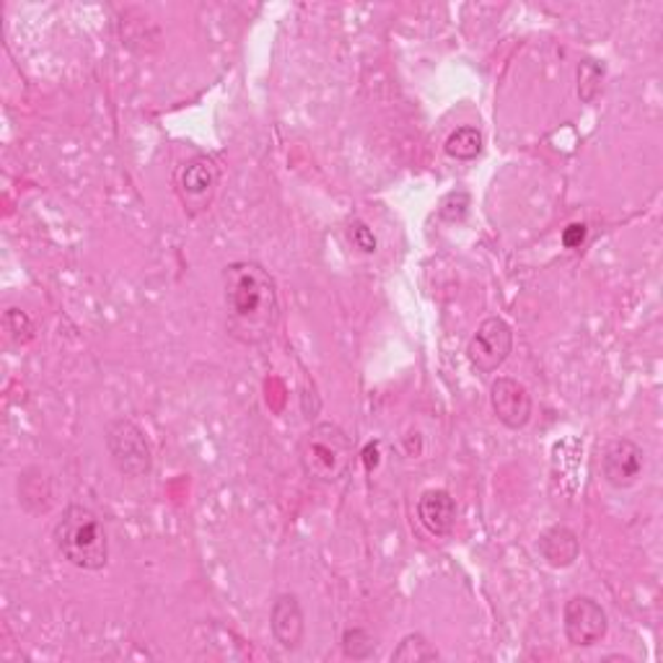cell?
<instances>
[{"mask_svg": "<svg viewBox=\"0 0 663 663\" xmlns=\"http://www.w3.org/2000/svg\"><path fill=\"white\" fill-rule=\"evenodd\" d=\"M223 312L228 335L242 345H265L280 327V293L275 277L254 259H236L223 267Z\"/></svg>", "mask_w": 663, "mask_h": 663, "instance_id": "6da1fadb", "label": "cell"}, {"mask_svg": "<svg viewBox=\"0 0 663 663\" xmlns=\"http://www.w3.org/2000/svg\"><path fill=\"white\" fill-rule=\"evenodd\" d=\"M52 539L60 558L79 570H104L110 562V539L104 523L86 506L71 503L55 521Z\"/></svg>", "mask_w": 663, "mask_h": 663, "instance_id": "7a4b0ae2", "label": "cell"}, {"mask_svg": "<svg viewBox=\"0 0 663 663\" xmlns=\"http://www.w3.org/2000/svg\"><path fill=\"white\" fill-rule=\"evenodd\" d=\"M298 461L308 480L340 482L353 465V438L337 422H316L300 438Z\"/></svg>", "mask_w": 663, "mask_h": 663, "instance_id": "3957f363", "label": "cell"}, {"mask_svg": "<svg viewBox=\"0 0 663 663\" xmlns=\"http://www.w3.org/2000/svg\"><path fill=\"white\" fill-rule=\"evenodd\" d=\"M221 187V166L218 161L207 153H197L187 161H182L174 172V192L180 197L184 213L197 218L211 211L215 195Z\"/></svg>", "mask_w": 663, "mask_h": 663, "instance_id": "277c9868", "label": "cell"}, {"mask_svg": "<svg viewBox=\"0 0 663 663\" xmlns=\"http://www.w3.org/2000/svg\"><path fill=\"white\" fill-rule=\"evenodd\" d=\"M106 453H110L114 469L130 480H141L153 472V451L149 438L133 420L118 418L104 430Z\"/></svg>", "mask_w": 663, "mask_h": 663, "instance_id": "5b68a950", "label": "cell"}, {"mask_svg": "<svg viewBox=\"0 0 663 663\" xmlns=\"http://www.w3.org/2000/svg\"><path fill=\"white\" fill-rule=\"evenodd\" d=\"M513 353V329L500 316H488L467 345V360L477 374L490 376L506 364Z\"/></svg>", "mask_w": 663, "mask_h": 663, "instance_id": "8992f818", "label": "cell"}, {"mask_svg": "<svg viewBox=\"0 0 663 663\" xmlns=\"http://www.w3.org/2000/svg\"><path fill=\"white\" fill-rule=\"evenodd\" d=\"M562 630L570 645L593 647L606 638L609 616L596 599L573 596L562 609Z\"/></svg>", "mask_w": 663, "mask_h": 663, "instance_id": "52a82bcc", "label": "cell"}, {"mask_svg": "<svg viewBox=\"0 0 663 663\" xmlns=\"http://www.w3.org/2000/svg\"><path fill=\"white\" fill-rule=\"evenodd\" d=\"M490 405L496 418L511 430L527 428L531 412H534V402H531L529 389L523 387L519 379H511V376H498V379L492 381Z\"/></svg>", "mask_w": 663, "mask_h": 663, "instance_id": "ba28073f", "label": "cell"}, {"mask_svg": "<svg viewBox=\"0 0 663 663\" xmlns=\"http://www.w3.org/2000/svg\"><path fill=\"white\" fill-rule=\"evenodd\" d=\"M643 467L645 453L630 438H616V441L606 443L604 453H601V475L614 490L632 488L643 475Z\"/></svg>", "mask_w": 663, "mask_h": 663, "instance_id": "9c48e42d", "label": "cell"}, {"mask_svg": "<svg viewBox=\"0 0 663 663\" xmlns=\"http://www.w3.org/2000/svg\"><path fill=\"white\" fill-rule=\"evenodd\" d=\"M269 632L283 651L296 653L306 638V616L296 593H277L269 606Z\"/></svg>", "mask_w": 663, "mask_h": 663, "instance_id": "30bf717a", "label": "cell"}, {"mask_svg": "<svg viewBox=\"0 0 663 663\" xmlns=\"http://www.w3.org/2000/svg\"><path fill=\"white\" fill-rule=\"evenodd\" d=\"M418 519L434 537H449L457 527V500L449 490H426L418 500Z\"/></svg>", "mask_w": 663, "mask_h": 663, "instance_id": "8fae6325", "label": "cell"}, {"mask_svg": "<svg viewBox=\"0 0 663 663\" xmlns=\"http://www.w3.org/2000/svg\"><path fill=\"white\" fill-rule=\"evenodd\" d=\"M537 547L547 565L552 568H570L578 560V554H581V542H578L575 531L562 527V523L542 531Z\"/></svg>", "mask_w": 663, "mask_h": 663, "instance_id": "7c38bea8", "label": "cell"}, {"mask_svg": "<svg viewBox=\"0 0 663 663\" xmlns=\"http://www.w3.org/2000/svg\"><path fill=\"white\" fill-rule=\"evenodd\" d=\"M484 149V137L477 128H459L453 130V133L446 137L443 143V151L449 159H457V161H475L480 156Z\"/></svg>", "mask_w": 663, "mask_h": 663, "instance_id": "4fadbf2b", "label": "cell"}, {"mask_svg": "<svg viewBox=\"0 0 663 663\" xmlns=\"http://www.w3.org/2000/svg\"><path fill=\"white\" fill-rule=\"evenodd\" d=\"M438 659H441V653L436 651V645H430V640L422 632L405 635L395 647V653H391V661L397 663H428Z\"/></svg>", "mask_w": 663, "mask_h": 663, "instance_id": "5bb4252c", "label": "cell"}, {"mask_svg": "<svg viewBox=\"0 0 663 663\" xmlns=\"http://www.w3.org/2000/svg\"><path fill=\"white\" fill-rule=\"evenodd\" d=\"M606 79V68L599 60L585 58L581 65H578V96H581L583 104H591L593 99L601 94Z\"/></svg>", "mask_w": 663, "mask_h": 663, "instance_id": "9a60e30c", "label": "cell"}, {"mask_svg": "<svg viewBox=\"0 0 663 663\" xmlns=\"http://www.w3.org/2000/svg\"><path fill=\"white\" fill-rule=\"evenodd\" d=\"M376 638L364 628H350L343 635V653L353 661H368L376 655Z\"/></svg>", "mask_w": 663, "mask_h": 663, "instance_id": "2e32d148", "label": "cell"}, {"mask_svg": "<svg viewBox=\"0 0 663 663\" xmlns=\"http://www.w3.org/2000/svg\"><path fill=\"white\" fill-rule=\"evenodd\" d=\"M3 327L17 345H29L34 340V322L29 319L24 312H19V308H9V312H6Z\"/></svg>", "mask_w": 663, "mask_h": 663, "instance_id": "e0dca14e", "label": "cell"}, {"mask_svg": "<svg viewBox=\"0 0 663 663\" xmlns=\"http://www.w3.org/2000/svg\"><path fill=\"white\" fill-rule=\"evenodd\" d=\"M469 203H472V200H469L467 192H461V190L451 192V195H446L441 200V205H438V218L446 221V223L465 221L467 213H469Z\"/></svg>", "mask_w": 663, "mask_h": 663, "instance_id": "ac0fdd59", "label": "cell"}, {"mask_svg": "<svg viewBox=\"0 0 663 663\" xmlns=\"http://www.w3.org/2000/svg\"><path fill=\"white\" fill-rule=\"evenodd\" d=\"M348 236L350 242L356 249H360L364 254H376V249H379V242H376L374 231L366 226L364 221H353L350 228H348Z\"/></svg>", "mask_w": 663, "mask_h": 663, "instance_id": "d6986e66", "label": "cell"}, {"mask_svg": "<svg viewBox=\"0 0 663 663\" xmlns=\"http://www.w3.org/2000/svg\"><path fill=\"white\" fill-rule=\"evenodd\" d=\"M585 236H589V226H585V223H570V226L562 231V244H565L568 249H581Z\"/></svg>", "mask_w": 663, "mask_h": 663, "instance_id": "ffe728a7", "label": "cell"}, {"mask_svg": "<svg viewBox=\"0 0 663 663\" xmlns=\"http://www.w3.org/2000/svg\"><path fill=\"white\" fill-rule=\"evenodd\" d=\"M381 457V451H379V443H368L366 449H364V465H366V469L368 472H374L376 467H379V459Z\"/></svg>", "mask_w": 663, "mask_h": 663, "instance_id": "44dd1931", "label": "cell"}]
</instances>
